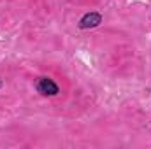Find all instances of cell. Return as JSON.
I'll list each match as a JSON object with an SVG mask.
<instances>
[{"instance_id":"obj_1","label":"cell","mask_w":151,"mask_h":149,"mask_svg":"<svg viewBox=\"0 0 151 149\" xmlns=\"http://www.w3.org/2000/svg\"><path fill=\"white\" fill-rule=\"evenodd\" d=\"M35 88L42 97H56L60 93V86L49 77H39L35 82Z\"/></svg>"},{"instance_id":"obj_2","label":"cell","mask_w":151,"mask_h":149,"mask_svg":"<svg viewBox=\"0 0 151 149\" xmlns=\"http://www.w3.org/2000/svg\"><path fill=\"white\" fill-rule=\"evenodd\" d=\"M100 23H102V14L91 11V12H86V14L79 19L77 25H79L81 30H90V28H97V27H100Z\"/></svg>"},{"instance_id":"obj_3","label":"cell","mask_w":151,"mask_h":149,"mask_svg":"<svg viewBox=\"0 0 151 149\" xmlns=\"http://www.w3.org/2000/svg\"><path fill=\"white\" fill-rule=\"evenodd\" d=\"M2 86H4V81H2V79H0V90H2Z\"/></svg>"}]
</instances>
